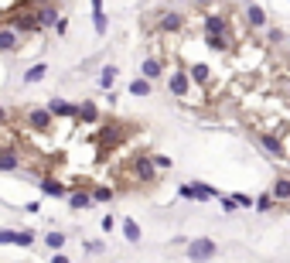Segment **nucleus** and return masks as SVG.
<instances>
[{"instance_id": "nucleus-1", "label": "nucleus", "mask_w": 290, "mask_h": 263, "mask_svg": "<svg viewBox=\"0 0 290 263\" xmlns=\"http://www.w3.org/2000/svg\"><path fill=\"white\" fill-rule=\"evenodd\" d=\"M184 253H188V260L191 263H208L219 256V243L208 240V236H195V240L184 246Z\"/></svg>"}, {"instance_id": "nucleus-2", "label": "nucleus", "mask_w": 290, "mask_h": 263, "mask_svg": "<svg viewBox=\"0 0 290 263\" xmlns=\"http://www.w3.org/2000/svg\"><path fill=\"white\" fill-rule=\"evenodd\" d=\"M130 130H126V123H116V120H110V123L99 126V134H96V144H99V150L106 154V150H113L116 144H123V137H126Z\"/></svg>"}, {"instance_id": "nucleus-3", "label": "nucleus", "mask_w": 290, "mask_h": 263, "mask_svg": "<svg viewBox=\"0 0 290 263\" xmlns=\"http://www.w3.org/2000/svg\"><path fill=\"white\" fill-rule=\"evenodd\" d=\"M130 171L140 185H154L157 181V168L150 164V154H134L130 157Z\"/></svg>"}, {"instance_id": "nucleus-4", "label": "nucleus", "mask_w": 290, "mask_h": 263, "mask_svg": "<svg viewBox=\"0 0 290 263\" xmlns=\"http://www.w3.org/2000/svg\"><path fill=\"white\" fill-rule=\"evenodd\" d=\"M201 28H205V35L208 38H219V35H232V17H225V14H205L201 17Z\"/></svg>"}, {"instance_id": "nucleus-5", "label": "nucleus", "mask_w": 290, "mask_h": 263, "mask_svg": "<svg viewBox=\"0 0 290 263\" xmlns=\"http://www.w3.org/2000/svg\"><path fill=\"white\" fill-rule=\"evenodd\" d=\"M168 89L174 99H191V79H188V69H174L168 75Z\"/></svg>"}, {"instance_id": "nucleus-6", "label": "nucleus", "mask_w": 290, "mask_h": 263, "mask_svg": "<svg viewBox=\"0 0 290 263\" xmlns=\"http://www.w3.org/2000/svg\"><path fill=\"white\" fill-rule=\"evenodd\" d=\"M181 198H191V202H212V198H219V192L215 188H208L205 181H191V185H181L178 188Z\"/></svg>"}, {"instance_id": "nucleus-7", "label": "nucleus", "mask_w": 290, "mask_h": 263, "mask_svg": "<svg viewBox=\"0 0 290 263\" xmlns=\"http://www.w3.org/2000/svg\"><path fill=\"white\" fill-rule=\"evenodd\" d=\"M157 28H161L164 35H178V31H184V28H188V17H184L181 11H161Z\"/></svg>"}, {"instance_id": "nucleus-8", "label": "nucleus", "mask_w": 290, "mask_h": 263, "mask_svg": "<svg viewBox=\"0 0 290 263\" xmlns=\"http://www.w3.org/2000/svg\"><path fill=\"white\" fill-rule=\"evenodd\" d=\"M243 24H246V31H263L270 24V17H267V11L259 7V4H246L243 7Z\"/></svg>"}, {"instance_id": "nucleus-9", "label": "nucleus", "mask_w": 290, "mask_h": 263, "mask_svg": "<svg viewBox=\"0 0 290 263\" xmlns=\"http://www.w3.org/2000/svg\"><path fill=\"white\" fill-rule=\"evenodd\" d=\"M259 137V144H263V150H267L273 161H287L290 154H287V147H283V140H280V134H267V130H259L256 134Z\"/></svg>"}, {"instance_id": "nucleus-10", "label": "nucleus", "mask_w": 290, "mask_h": 263, "mask_svg": "<svg viewBox=\"0 0 290 263\" xmlns=\"http://www.w3.org/2000/svg\"><path fill=\"white\" fill-rule=\"evenodd\" d=\"M267 195L273 198V205H290V174H277L270 181Z\"/></svg>"}, {"instance_id": "nucleus-11", "label": "nucleus", "mask_w": 290, "mask_h": 263, "mask_svg": "<svg viewBox=\"0 0 290 263\" xmlns=\"http://www.w3.org/2000/svg\"><path fill=\"white\" fill-rule=\"evenodd\" d=\"M51 116H48V110H41V106H34V110H28V126L31 130H38V134H48L51 130Z\"/></svg>"}, {"instance_id": "nucleus-12", "label": "nucleus", "mask_w": 290, "mask_h": 263, "mask_svg": "<svg viewBox=\"0 0 290 263\" xmlns=\"http://www.w3.org/2000/svg\"><path fill=\"white\" fill-rule=\"evenodd\" d=\"M161 75H164V62H161V58H157V55L144 58V65H140V79H147V82H150V86H154V82L161 79Z\"/></svg>"}, {"instance_id": "nucleus-13", "label": "nucleus", "mask_w": 290, "mask_h": 263, "mask_svg": "<svg viewBox=\"0 0 290 263\" xmlns=\"http://www.w3.org/2000/svg\"><path fill=\"white\" fill-rule=\"evenodd\" d=\"M75 120L78 123H86V126H96L99 123V110H96V103H92V99H82V103L75 106Z\"/></svg>"}, {"instance_id": "nucleus-14", "label": "nucleus", "mask_w": 290, "mask_h": 263, "mask_svg": "<svg viewBox=\"0 0 290 263\" xmlns=\"http://www.w3.org/2000/svg\"><path fill=\"white\" fill-rule=\"evenodd\" d=\"M48 116H51V120H55V116H65V120H75V106L72 103H65V99H58V96H51V99H48Z\"/></svg>"}, {"instance_id": "nucleus-15", "label": "nucleus", "mask_w": 290, "mask_h": 263, "mask_svg": "<svg viewBox=\"0 0 290 263\" xmlns=\"http://www.w3.org/2000/svg\"><path fill=\"white\" fill-rule=\"evenodd\" d=\"M205 45L212 48V51H219V55H229V51L235 48V35H219V38L205 35Z\"/></svg>"}, {"instance_id": "nucleus-16", "label": "nucleus", "mask_w": 290, "mask_h": 263, "mask_svg": "<svg viewBox=\"0 0 290 263\" xmlns=\"http://www.w3.org/2000/svg\"><path fill=\"white\" fill-rule=\"evenodd\" d=\"M34 17H38V28H55L58 7H51V4H41V7H34Z\"/></svg>"}, {"instance_id": "nucleus-17", "label": "nucleus", "mask_w": 290, "mask_h": 263, "mask_svg": "<svg viewBox=\"0 0 290 263\" xmlns=\"http://www.w3.org/2000/svg\"><path fill=\"white\" fill-rule=\"evenodd\" d=\"M34 185H38L45 195H51V198H65V195H68V188L62 181H55V178H38Z\"/></svg>"}, {"instance_id": "nucleus-18", "label": "nucleus", "mask_w": 290, "mask_h": 263, "mask_svg": "<svg viewBox=\"0 0 290 263\" xmlns=\"http://www.w3.org/2000/svg\"><path fill=\"white\" fill-rule=\"evenodd\" d=\"M188 79H191V86H195V82H198V86H208V82H212V69H208L205 62H195L188 69Z\"/></svg>"}, {"instance_id": "nucleus-19", "label": "nucleus", "mask_w": 290, "mask_h": 263, "mask_svg": "<svg viewBox=\"0 0 290 263\" xmlns=\"http://www.w3.org/2000/svg\"><path fill=\"white\" fill-rule=\"evenodd\" d=\"M65 198H68V208H75V212H82V208H89V205H92L89 192H68Z\"/></svg>"}, {"instance_id": "nucleus-20", "label": "nucleus", "mask_w": 290, "mask_h": 263, "mask_svg": "<svg viewBox=\"0 0 290 263\" xmlns=\"http://www.w3.org/2000/svg\"><path fill=\"white\" fill-rule=\"evenodd\" d=\"M17 48V31L14 28H0V51H14Z\"/></svg>"}, {"instance_id": "nucleus-21", "label": "nucleus", "mask_w": 290, "mask_h": 263, "mask_svg": "<svg viewBox=\"0 0 290 263\" xmlns=\"http://www.w3.org/2000/svg\"><path fill=\"white\" fill-rule=\"evenodd\" d=\"M21 168V157L14 150H0V171H17Z\"/></svg>"}, {"instance_id": "nucleus-22", "label": "nucleus", "mask_w": 290, "mask_h": 263, "mask_svg": "<svg viewBox=\"0 0 290 263\" xmlns=\"http://www.w3.org/2000/svg\"><path fill=\"white\" fill-rule=\"evenodd\" d=\"M48 75V65L45 62H38V65H31V69L24 72V82H28V86H34V82H41Z\"/></svg>"}, {"instance_id": "nucleus-23", "label": "nucleus", "mask_w": 290, "mask_h": 263, "mask_svg": "<svg viewBox=\"0 0 290 263\" xmlns=\"http://www.w3.org/2000/svg\"><path fill=\"white\" fill-rule=\"evenodd\" d=\"M150 92H154V86H150L147 79H140V75H137V79L130 82V96H140V99H147Z\"/></svg>"}, {"instance_id": "nucleus-24", "label": "nucleus", "mask_w": 290, "mask_h": 263, "mask_svg": "<svg viewBox=\"0 0 290 263\" xmlns=\"http://www.w3.org/2000/svg\"><path fill=\"white\" fill-rule=\"evenodd\" d=\"M92 28H96V35H106V14H102L99 0L92 4Z\"/></svg>"}, {"instance_id": "nucleus-25", "label": "nucleus", "mask_w": 290, "mask_h": 263, "mask_svg": "<svg viewBox=\"0 0 290 263\" xmlns=\"http://www.w3.org/2000/svg\"><path fill=\"white\" fill-rule=\"evenodd\" d=\"M120 229H123V236H126L130 243H140V226H137L134 219H123V222H120Z\"/></svg>"}, {"instance_id": "nucleus-26", "label": "nucleus", "mask_w": 290, "mask_h": 263, "mask_svg": "<svg viewBox=\"0 0 290 263\" xmlns=\"http://www.w3.org/2000/svg\"><path fill=\"white\" fill-rule=\"evenodd\" d=\"M89 198H92V202H113V198H116V192H113V188H106V185H96V188L89 192Z\"/></svg>"}, {"instance_id": "nucleus-27", "label": "nucleus", "mask_w": 290, "mask_h": 263, "mask_svg": "<svg viewBox=\"0 0 290 263\" xmlns=\"http://www.w3.org/2000/svg\"><path fill=\"white\" fill-rule=\"evenodd\" d=\"M45 246H48V250H55V253H62V246H65V232H48Z\"/></svg>"}, {"instance_id": "nucleus-28", "label": "nucleus", "mask_w": 290, "mask_h": 263, "mask_svg": "<svg viewBox=\"0 0 290 263\" xmlns=\"http://www.w3.org/2000/svg\"><path fill=\"white\" fill-rule=\"evenodd\" d=\"M116 75H120V69H116V65H106L102 75H99V86H102V89H110L113 82H116Z\"/></svg>"}, {"instance_id": "nucleus-29", "label": "nucleus", "mask_w": 290, "mask_h": 263, "mask_svg": "<svg viewBox=\"0 0 290 263\" xmlns=\"http://www.w3.org/2000/svg\"><path fill=\"white\" fill-rule=\"evenodd\" d=\"M150 164H154L157 171H171V164H174V161H171L168 154H150Z\"/></svg>"}, {"instance_id": "nucleus-30", "label": "nucleus", "mask_w": 290, "mask_h": 263, "mask_svg": "<svg viewBox=\"0 0 290 263\" xmlns=\"http://www.w3.org/2000/svg\"><path fill=\"white\" fill-rule=\"evenodd\" d=\"M253 208H256V212H273V198L263 192L259 198H253Z\"/></svg>"}, {"instance_id": "nucleus-31", "label": "nucleus", "mask_w": 290, "mask_h": 263, "mask_svg": "<svg viewBox=\"0 0 290 263\" xmlns=\"http://www.w3.org/2000/svg\"><path fill=\"white\" fill-rule=\"evenodd\" d=\"M267 41L270 45H287V35H283L280 28H267Z\"/></svg>"}, {"instance_id": "nucleus-32", "label": "nucleus", "mask_w": 290, "mask_h": 263, "mask_svg": "<svg viewBox=\"0 0 290 263\" xmlns=\"http://www.w3.org/2000/svg\"><path fill=\"white\" fill-rule=\"evenodd\" d=\"M232 202H235V208H253V195L235 192V195H232Z\"/></svg>"}, {"instance_id": "nucleus-33", "label": "nucleus", "mask_w": 290, "mask_h": 263, "mask_svg": "<svg viewBox=\"0 0 290 263\" xmlns=\"http://www.w3.org/2000/svg\"><path fill=\"white\" fill-rule=\"evenodd\" d=\"M219 208H222L225 216H232V212H235V202H232V195H219Z\"/></svg>"}, {"instance_id": "nucleus-34", "label": "nucleus", "mask_w": 290, "mask_h": 263, "mask_svg": "<svg viewBox=\"0 0 290 263\" xmlns=\"http://www.w3.org/2000/svg\"><path fill=\"white\" fill-rule=\"evenodd\" d=\"M17 246H34V232H17Z\"/></svg>"}, {"instance_id": "nucleus-35", "label": "nucleus", "mask_w": 290, "mask_h": 263, "mask_svg": "<svg viewBox=\"0 0 290 263\" xmlns=\"http://www.w3.org/2000/svg\"><path fill=\"white\" fill-rule=\"evenodd\" d=\"M55 35H68V17H58L55 21Z\"/></svg>"}, {"instance_id": "nucleus-36", "label": "nucleus", "mask_w": 290, "mask_h": 263, "mask_svg": "<svg viewBox=\"0 0 290 263\" xmlns=\"http://www.w3.org/2000/svg\"><path fill=\"white\" fill-rule=\"evenodd\" d=\"M17 240V232L14 229H0V243H14Z\"/></svg>"}, {"instance_id": "nucleus-37", "label": "nucleus", "mask_w": 290, "mask_h": 263, "mask_svg": "<svg viewBox=\"0 0 290 263\" xmlns=\"http://www.w3.org/2000/svg\"><path fill=\"white\" fill-rule=\"evenodd\" d=\"M116 229V219L113 216H102V232H113Z\"/></svg>"}, {"instance_id": "nucleus-38", "label": "nucleus", "mask_w": 290, "mask_h": 263, "mask_svg": "<svg viewBox=\"0 0 290 263\" xmlns=\"http://www.w3.org/2000/svg\"><path fill=\"white\" fill-rule=\"evenodd\" d=\"M51 263H72V260H68L65 253H55V256H51Z\"/></svg>"}, {"instance_id": "nucleus-39", "label": "nucleus", "mask_w": 290, "mask_h": 263, "mask_svg": "<svg viewBox=\"0 0 290 263\" xmlns=\"http://www.w3.org/2000/svg\"><path fill=\"white\" fill-rule=\"evenodd\" d=\"M7 120H11V113H7V110L0 106V123H7Z\"/></svg>"}, {"instance_id": "nucleus-40", "label": "nucleus", "mask_w": 290, "mask_h": 263, "mask_svg": "<svg viewBox=\"0 0 290 263\" xmlns=\"http://www.w3.org/2000/svg\"><path fill=\"white\" fill-rule=\"evenodd\" d=\"M287 48H290V35H287Z\"/></svg>"}, {"instance_id": "nucleus-41", "label": "nucleus", "mask_w": 290, "mask_h": 263, "mask_svg": "<svg viewBox=\"0 0 290 263\" xmlns=\"http://www.w3.org/2000/svg\"><path fill=\"white\" fill-rule=\"evenodd\" d=\"M287 58H290V55H287Z\"/></svg>"}]
</instances>
